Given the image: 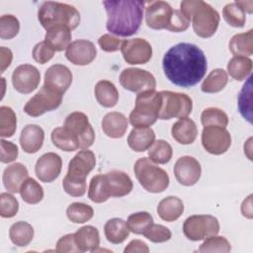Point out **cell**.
Instances as JSON below:
<instances>
[{"label": "cell", "instance_id": "603a6c76", "mask_svg": "<svg viewBox=\"0 0 253 253\" xmlns=\"http://www.w3.org/2000/svg\"><path fill=\"white\" fill-rule=\"evenodd\" d=\"M29 172L27 167L20 163H14L5 168L2 176L5 189L12 194L19 193L21 185L28 178Z\"/></svg>", "mask_w": 253, "mask_h": 253}, {"label": "cell", "instance_id": "680465c9", "mask_svg": "<svg viewBox=\"0 0 253 253\" xmlns=\"http://www.w3.org/2000/svg\"><path fill=\"white\" fill-rule=\"evenodd\" d=\"M241 213L243 216H245L248 219H251L253 217L252 213V194H250L241 204Z\"/></svg>", "mask_w": 253, "mask_h": 253}, {"label": "cell", "instance_id": "8992f818", "mask_svg": "<svg viewBox=\"0 0 253 253\" xmlns=\"http://www.w3.org/2000/svg\"><path fill=\"white\" fill-rule=\"evenodd\" d=\"M162 98L160 92L155 90L138 93L135 106L129 114V123L134 127L150 126L159 118Z\"/></svg>", "mask_w": 253, "mask_h": 253}, {"label": "cell", "instance_id": "9c48e42d", "mask_svg": "<svg viewBox=\"0 0 253 253\" xmlns=\"http://www.w3.org/2000/svg\"><path fill=\"white\" fill-rule=\"evenodd\" d=\"M160 94L162 103L158 119H181L186 118L191 114L193 109V101L187 94L172 91H160Z\"/></svg>", "mask_w": 253, "mask_h": 253}, {"label": "cell", "instance_id": "d6986e66", "mask_svg": "<svg viewBox=\"0 0 253 253\" xmlns=\"http://www.w3.org/2000/svg\"><path fill=\"white\" fill-rule=\"evenodd\" d=\"M62 168L61 157L54 152L42 154L36 162L35 172L38 179L43 183L54 181L60 174Z\"/></svg>", "mask_w": 253, "mask_h": 253}, {"label": "cell", "instance_id": "9f6ffc18", "mask_svg": "<svg viewBox=\"0 0 253 253\" xmlns=\"http://www.w3.org/2000/svg\"><path fill=\"white\" fill-rule=\"evenodd\" d=\"M124 252L125 253H133V252L147 253V252H149V248L145 242H143L139 239H134V240H131L127 244V246L125 248Z\"/></svg>", "mask_w": 253, "mask_h": 253}, {"label": "cell", "instance_id": "277c9868", "mask_svg": "<svg viewBox=\"0 0 253 253\" xmlns=\"http://www.w3.org/2000/svg\"><path fill=\"white\" fill-rule=\"evenodd\" d=\"M96 157L93 151L82 149L68 163V170L63 178L64 191L71 197H82L86 193V178L95 168Z\"/></svg>", "mask_w": 253, "mask_h": 253}, {"label": "cell", "instance_id": "e575fe53", "mask_svg": "<svg viewBox=\"0 0 253 253\" xmlns=\"http://www.w3.org/2000/svg\"><path fill=\"white\" fill-rule=\"evenodd\" d=\"M253 63L249 57L233 56L227 63V72L236 81L245 80L252 71Z\"/></svg>", "mask_w": 253, "mask_h": 253}, {"label": "cell", "instance_id": "44dd1931", "mask_svg": "<svg viewBox=\"0 0 253 253\" xmlns=\"http://www.w3.org/2000/svg\"><path fill=\"white\" fill-rule=\"evenodd\" d=\"M104 180L110 198H121L126 196L131 192L133 188L130 177L123 171H110L104 174Z\"/></svg>", "mask_w": 253, "mask_h": 253}, {"label": "cell", "instance_id": "74e56055", "mask_svg": "<svg viewBox=\"0 0 253 253\" xmlns=\"http://www.w3.org/2000/svg\"><path fill=\"white\" fill-rule=\"evenodd\" d=\"M173 155L172 146L163 139H158L148 148L149 159L157 164L168 163Z\"/></svg>", "mask_w": 253, "mask_h": 253}, {"label": "cell", "instance_id": "5b68a950", "mask_svg": "<svg viewBox=\"0 0 253 253\" xmlns=\"http://www.w3.org/2000/svg\"><path fill=\"white\" fill-rule=\"evenodd\" d=\"M38 19L45 31L58 26L66 27L72 31L76 29L80 23V14L72 5L45 1L39 8Z\"/></svg>", "mask_w": 253, "mask_h": 253}, {"label": "cell", "instance_id": "2e32d148", "mask_svg": "<svg viewBox=\"0 0 253 253\" xmlns=\"http://www.w3.org/2000/svg\"><path fill=\"white\" fill-rule=\"evenodd\" d=\"M202 174L200 162L193 156L185 155L180 157L174 165V175L176 180L183 186L195 185Z\"/></svg>", "mask_w": 253, "mask_h": 253}, {"label": "cell", "instance_id": "4fadbf2b", "mask_svg": "<svg viewBox=\"0 0 253 253\" xmlns=\"http://www.w3.org/2000/svg\"><path fill=\"white\" fill-rule=\"evenodd\" d=\"M202 144L207 152L213 155H221L229 149L231 135L226 127L206 126L202 131Z\"/></svg>", "mask_w": 253, "mask_h": 253}, {"label": "cell", "instance_id": "d590c367", "mask_svg": "<svg viewBox=\"0 0 253 253\" xmlns=\"http://www.w3.org/2000/svg\"><path fill=\"white\" fill-rule=\"evenodd\" d=\"M53 145L63 151H75L79 148L76 138L64 127L58 126L51 131L50 135Z\"/></svg>", "mask_w": 253, "mask_h": 253}, {"label": "cell", "instance_id": "816d5d0a", "mask_svg": "<svg viewBox=\"0 0 253 253\" xmlns=\"http://www.w3.org/2000/svg\"><path fill=\"white\" fill-rule=\"evenodd\" d=\"M0 145H1L0 159L2 163H10L17 159L19 150H18V146L15 143L5 139H1Z\"/></svg>", "mask_w": 253, "mask_h": 253}, {"label": "cell", "instance_id": "83f0119b", "mask_svg": "<svg viewBox=\"0 0 253 253\" xmlns=\"http://www.w3.org/2000/svg\"><path fill=\"white\" fill-rule=\"evenodd\" d=\"M183 211L184 204L180 198L175 196H168L162 199L157 206L159 217L168 222L177 220L182 215Z\"/></svg>", "mask_w": 253, "mask_h": 253}, {"label": "cell", "instance_id": "3957f363", "mask_svg": "<svg viewBox=\"0 0 253 253\" xmlns=\"http://www.w3.org/2000/svg\"><path fill=\"white\" fill-rule=\"evenodd\" d=\"M180 11L188 21H192L195 34L203 39L213 36L218 28L219 14L209 3L202 0H185L180 3Z\"/></svg>", "mask_w": 253, "mask_h": 253}, {"label": "cell", "instance_id": "60d3db41", "mask_svg": "<svg viewBox=\"0 0 253 253\" xmlns=\"http://www.w3.org/2000/svg\"><path fill=\"white\" fill-rule=\"evenodd\" d=\"M17 128V118L12 108L0 107V136L11 137Z\"/></svg>", "mask_w": 253, "mask_h": 253}, {"label": "cell", "instance_id": "d4e9b609", "mask_svg": "<svg viewBox=\"0 0 253 253\" xmlns=\"http://www.w3.org/2000/svg\"><path fill=\"white\" fill-rule=\"evenodd\" d=\"M171 134L173 138L180 144H191L197 138L198 127L195 122L188 117L181 118L173 124Z\"/></svg>", "mask_w": 253, "mask_h": 253}, {"label": "cell", "instance_id": "bcb514c9", "mask_svg": "<svg viewBox=\"0 0 253 253\" xmlns=\"http://www.w3.org/2000/svg\"><path fill=\"white\" fill-rule=\"evenodd\" d=\"M20 30L19 20L14 15H3L0 18V38L11 40L15 38Z\"/></svg>", "mask_w": 253, "mask_h": 253}, {"label": "cell", "instance_id": "9a60e30c", "mask_svg": "<svg viewBox=\"0 0 253 253\" xmlns=\"http://www.w3.org/2000/svg\"><path fill=\"white\" fill-rule=\"evenodd\" d=\"M41 81V73L32 64H22L16 67L12 73L14 89L22 94H29L36 90Z\"/></svg>", "mask_w": 253, "mask_h": 253}, {"label": "cell", "instance_id": "836d02e7", "mask_svg": "<svg viewBox=\"0 0 253 253\" xmlns=\"http://www.w3.org/2000/svg\"><path fill=\"white\" fill-rule=\"evenodd\" d=\"M228 82L227 72L222 68H215L204 79L201 90L205 93H217L224 89Z\"/></svg>", "mask_w": 253, "mask_h": 253}, {"label": "cell", "instance_id": "ee69618b", "mask_svg": "<svg viewBox=\"0 0 253 253\" xmlns=\"http://www.w3.org/2000/svg\"><path fill=\"white\" fill-rule=\"evenodd\" d=\"M201 122L206 126H219L226 127L228 125V117L221 109L210 107L203 111L201 115Z\"/></svg>", "mask_w": 253, "mask_h": 253}, {"label": "cell", "instance_id": "b9f144b4", "mask_svg": "<svg viewBox=\"0 0 253 253\" xmlns=\"http://www.w3.org/2000/svg\"><path fill=\"white\" fill-rule=\"evenodd\" d=\"M153 223L152 215L147 211H138L128 215L126 225L129 231L134 234H143L144 231Z\"/></svg>", "mask_w": 253, "mask_h": 253}, {"label": "cell", "instance_id": "681fc988", "mask_svg": "<svg viewBox=\"0 0 253 253\" xmlns=\"http://www.w3.org/2000/svg\"><path fill=\"white\" fill-rule=\"evenodd\" d=\"M142 235L153 243H162V242L168 241L171 238L172 233L168 227H166L162 224L152 223L144 231V233Z\"/></svg>", "mask_w": 253, "mask_h": 253}, {"label": "cell", "instance_id": "6f0895ef", "mask_svg": "<svg viewBox=\"0 0 253 253\" xmlns=\"http://www.w3.org/2000/svg\"><path fill=\"white\" fill-rule=\"evenodd\" d=\"M13 59V53L10 48H7L5 46L0 47V62H1V69L0 72L3 73L6 68H8L12 62Z\"/></svg>", "mask_w": 253, "mask_h": 253}, {"label": "cell", "instance_id": "1f68e13d", "mask_svg": "<svg viewBox=\"0 0 253 253\" xmlns=\"http://www.w3.org/2000/svg\"><path fill=\"white\" fill-rule=\"evenodd\" d=\"M104 233L109 242L120 244L128 237L129 229L126 225V221L119 217H114L105 223Z\"/></svg>", "mask_w": 253, "mask_h": 253}, {"label": "cell", "instance_id": "ffe728a7", "mask_svg": "<svg viewBox=\"0 0 253 253\" xmlns=\"http://www.w3.org/2000/svg\"><path fill=\"white\" fill-rule=\"evenodd\" d=\"M97 55L95 44L88 40H76L65 50L66 58L74 65H88Z\"/></svg>", "mask_w": 253, "mask_h": 253}, {"label": "cell", "instance_id": "f1b7e54d", "mask_svg": "<svg viewBox=\"0 0 253 253\" xmlns=\"http://www.w3.org/2000/svg\"><path fill=\"white\" fill-rule=\"evenodd\" d=\"M71 37L70 29L63 26H58L46 31L44 42L54 51H62L71 43Z\"/></svg>", "mask_w": 253, "mask_h": 253}, {"label": "cell", "instance_id": "11a10c76", "mask_svg": "<svg viewBox=\"0 0 253 253\" xmlns=\"http://www.w3.org/2000/svg\"><path fill=\"white\" fill-rule=\"evenodd\" d=\"M56 252L65 253V252H80L79 248L76 245L74 233L66 234L60 237L56 243Z\"/></svg>", "mask_w": 253, "mask_h": 253}, {"label": "cell", "instance_id": "d6a6232c", "mask_svg": "<svg viewBox=\"0 0 253 253\" xmlns=\"http://www.w3.org/2000/svg\"><path fill=\"white\" fill-rule=\"evenodd\" d=\"M9 237L16 246L25 247L34 238V228L26 221H17L11 225Z\"/></svg>", "mask_w": 253, "mask_h": 253}, {"label": "cell", "instance_id": "5bb4252c", "mask_svg": "<svg viewBox=\"0 0 253 253\" xmlns=\"http://www.w3.org/2000/svg\"><path fill=\"white\" fill-rule=\"evenodd\" d=\"M121 52L128 64H145L152 57V46L146 40L134 38L123 41Z\"/></svg>", "mask_w": 253, "mask_h": 253}, {"label": "cell", "instance_id": "ab89813d", "mask_svg": "<svg viewBox=\"0 0 253 253\" xmlns=\"http://www.w3.org/2000/svg\"><path fill=\"white\" fill-rule=\"evenodd\" d=\"M222 16L225 22L234 28H242L246 22V13L236 1L228 3L223 7Z\"/></svg>", "mask_w": 253, "mask_h": 253}, {"label": "cell", "instance_id": "8d00e7d4", "mask_svg": "<svg viewBox=\"0 0 253 253\" xmlns=\"http://www.w3.org/2000/svg\"><path fill=\"white\" fill-rule=\"evenodd\" d=\"M19 193L22 200L30 205H36L43 198V189L34 178L28 177L21 185Z\"/></svg>", "mask_w": 253, "mask_h": 253}, {"label": "cell", "instance_id": "8fae6325", "mask_svg": "<svg viewBox=\"0 0 253 253\" xmlns=\"http://www.w3.org/2000/svg\"><path fill=\"white\" fill-rule=\"evenodd\" d=\"M61 94L42 86L25 105L24 112L31 117H40L46 112L57 109L62 102Z\"/></svg>", "mask_w": 253, "mask_h": 253}, {"label": "cell", "instance_id": "db71d44e", "mask_svg": "<svg viewBox=\"0 0 253 253\" xmlns=\"http://www.w3.org/2000/svg\"><path fill=\"white\" fill-rule=\"evenodd\" d=\"M123 41L113 35L110 34H105L101 36L98 40V43L102 50L106 52H115L121 49Z\"/></svg>", "mask_w": 253, "mask_h": 253}, {"label": "cell", "instance_id": "7a4b0ae2", "mask_svg": "<svg viewBox=\"0 0 253 253\" xmlns=\"http://www.w3.org/2000/svg\"><path fill=\"white\" fill-rule=\"evenodd\" d=\"M103 5L108 20L107 30L119 37L134 35L142 22L145 2L141 0H108Z\"/></svg>", "mask_w": 253, "mask_h": 253}, {"label": "cell", "instance_id": "c3c4849f", "mask_svg": "<svg viewBox=\"0 0 253 253\" xmlns=\"http://www.w3.org/2000/svg\"><path fill=\"white\" fill-rule=\"evenodd\" d=\"M19 211V202L11 194L2 193L0 195V215L4 218H10L17 214Z\"/></svg>", "mask_w": 253, "mask_h": 253}, {"label": "cell", "instance_id": "f6af8a7d", "mask_svg": "<svg viewBox=\"0 0 253 253\" xmlns=\"http://www.w3.org/2000/svg\"><path fill=\"white\" fill-rule=\"evenodd\" d=\"M231 250L229 241L223 236L212 235L205 239L198 249L199 252H224L227 253Z\"/></svg>", "mask_w": 253, "mask_h": 253}, {"label": "cell", "instance_id": "cb8c5ba5", "mask_svg": "<svg viewBox=\"0 0 253 253\" xmlns=\"http://www.w3.org/2000/svg\"><path fill=\"white\" fill-rule=\"evenodd\" d=\"M102 129L111 138H121L125 135L128 122L126 117L119 112H110L102 120Z\"/></svg>", "mask_w": 253, "mask_h": 253}, {"label": "cell", "instance_id": "f546056e", "mask_svg": "<svg viewBox=\"0 0 253 253\" xmlns=\"http://www.w3.org/2000/svg\"><path fill=\"white\" fill-rule=\"evenodd\" d=\"M97 102L105 108H113L119 101V91L109 80H100L94 89Z\"/></svg>", "mask_w": 253, "mask_h": 253}, {"label": "cell", "instance_id": "7bdbcfd3", "mask_svg": "<svg viewBox=\"0 0 253 253\" xmlns=\"http://www.w3.org/2000/svg\"><path fill=\"white\" fill-rule=\"evenodd\" d=\"M88 198L96 204H101L109 200L110 197L106 189L104 174H98L91 179L88 189Z\"/></svg>", "mask_w": 253, "mask_h": 253}, {"label": "cell", "instance_id": "52a82bcc", "mask_svg": "<svg viewBox=\"0 0 253 253\" xmlns=\"http://www.w3.org/2000/svg\"><path fill=\"white\" fill-rule=\"evenodd\" d=\"M133 171L137 181L147 192L161 193L169 186L170 179L167 172L155 165L147 157L137 159L134 163Z\"/></svg>", "mask_w": 253, "mask_h": 253}, {"label": "cell", "instance_id": "f5cc1de1", "mask_svg": "<svg viewBox=\"0 0 253 253\" xmlns=\"http://www.w3.org/2000/svg\"><path fill=\"white\" fill-rule=\"evenodd\" d=\"M189 25H190V21H188L184 17L181 11L174 9L171 20H170V24L167 30L174 33H180V32L186 31L189 28Z\"/></svg>", "mask_w": 253, "mask_h": 253}, {"label": "cell", "instance_id": "6da1fadb", "mask_svg": "<svg viewBox=\"0 0 253 253\" xmlns=\"http://www.w3.org/2000/svg\"><path fill=\"white\" fill-rule=\"evenodd\" d=\"M162 66L167 79L183 88L198 84L208 69L204 51L189 42H180L169 48L163 56Z\"/></svg>", "mask_w": 253, "mask_h": 253}, {"label": "cell", "instance_id": "484cf974", "mask_svg": "<svg viewBox=\"0 0 253 253\" xmlns=\"http://www.w3.org/2000/svg\"><path fill=\"white\" fill-rule=\"evenodd\" d=\"M154 141L155 133L149 126L133 127L127 136V144L135 152L147 150Z\"/></svg>", "mask_w": 253, "mask_h": 253}, {"label": "cell", "instance_id": "e0dca14e", "mask_svg": "<svg viewBox=\"0 0 253 253\" xmlns=\"http://www.w3.org/2000/svg\"><path fill=\"white\" fill-rule=\"evenodd\" d=\"M173 14V9L165 1H150L145 11L146 25L153 30L168 28Z\"/></svg>", "mask_w": 253, "mask_h": 253}, {"label": "cell", "instance_id": "4316f807", "mask_svg": "<svg viewBox=\"0 0 253 253\" xmlns=\"http://www.w3.org/2000/svg\"><path fill=\"white\" fill-rule=\"evenodd\" d=\"M74 238L80 252H95L100 245L99 231L92 225H85L79 228L74 233Z\"/></svg>", "mask_w": 253, "mask_h": 253}, {"label": "cell", "instance_id": "f907efd6", "mask_svg": "<svg viewBox=\"0 0 253 253\" xmlns=\"http://www.w3.org/2000/svg\"><path fill=\"white\" fill-rule=\"evenodd\" d=\"M54 52L55 51L44 41H42L38 42L34 46L32 55L35 61H37L40 64H44L53 57Z\"/></svg>", "mask_w": 253, "mask_h": 253}, {"label": "cell", "instance_id": "ac0fdd59", "mask_svg": "<svg viewBox=\"0 0 253 253\" xmlns=\"http://www.w3.org/2000/svg\"><path fill=\"white\" fill-rule=\"evenodd\" d=\"M72 83V73L70 69L63 64H53L48 67L44 73L43 86L63 95Z\"/></svg>", "mask_w": 253, "mask_h": 253}, {"label": "cell", "instance_id": "7c38bea8", "mask_svg": "<svg viewBox=\"0 0 253 253\" xmlns=\"http://www.w3.org/2000/svg\"><path fill=\"white\" fill-rule=\"evenodd\" d=\"M120 83L126 90L136 94L155 90L156 88V80L153 74L136 67L124 69L120 74Z\"/></svg>", "mask_w": 253, "mask_h": 253}, {"label": "cell", "instance_id": "7dc6e473", "mask_svg": "<svg viewBox=\"0 0 253 253\" xmlns=\"http://www.w3.org/2000/svg\"><path fill=\"white\" fill-rule=\"evenodd\" d=\"M251 76L243 85L238 96V109L243 118L251 123Z\"/></svg>", "mask_w": 253, "mask_h": 253}, {"label": "cell", "instance_id": "7402d4cb", "mask_svg": "<svg viewBox=\"0 0 253 253\" xmlns=\"http://www.w3.org/2000/svg\"><path fill=\"white\" fill-rule=\"evenodd\" d=\"M44 131L38 125H27L21 131L20 145L26 153L38 152L43 143Z\"/></svg>", "mask_w": 253, "mask_h": 253}, {"label": "cell", "instance_id": "91938a15", "mask_svg": "<svg viewBox=\"0 0 253 253\" xmlns=\"http://www.w3.org/2000/svg\"><path fill=\"white\" fill-rule=\"evenodd\" d=\"M236 3L244 10V12L252 14L253 12V1L249 0V1H236Z\"/></svg>", "mask_w": 253, "mask_h": 253}, {"label": "cell", "instance_id": "30bf717a", "mask_svg": "<svg viewBox=\"0 0 253 253\" xmlns=\"http://www.w3.org/2000/svg\"><path fill=\"white\" fill-rule=\"evenodd\" d=\"M63 126L76 138L79 148L88 149L94 143L95 131L84 113L73 112L69 114L65 118Z\"/></svg>", "mask_w": 253, "mask_h": 253}, {"label": "cell", "instance_id": "4dcf8cb0", "mask_svg": "<svg viewBox=\"0 0 253 253\" xmlns=\"http://www.w3.org/2000/svg\"><path fill=\"white\" fill-rule=\"evenodd\" d=\"M229 50L234 56L248 57L253 53V30L234 35L228 44Z\"/></svg>", "mask_w": 253, "mask_h": 253}, {"label": "cell", "instance_id": "ba28073f", "mask_svg": "<svg viewBox=\"0 0 253 253\" xmlns=\"http://www.w3.org/2000/svg\"><path fill=\"white\" fill-rule=\"evenodd\" d=\"M219 232L217 218L211 214H194L186 218L183 224L184 235L192 241L205 240Z\"/></svg>", "mask_w": 253, "mask_h": 253}, {"label": "cell", "instance_id": "f35d334b", "mask_svg": "<svg viewBox=\"0 0 253 253\" xmlns=\"http://www.w3.org/2000/svg\"><path fill=\"white\" fill-rule=\"evenodd\" d=\"M66 215L74 223H84L93 217L94 210L87 204L76 202L67 207Z\"/></svg>", "mask_w": 253, "mask_h": 253}]
</instances>
